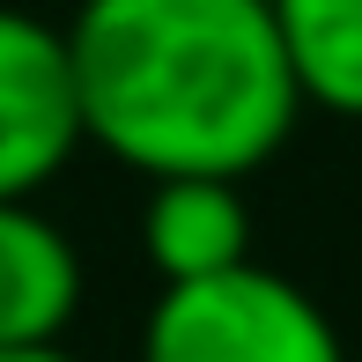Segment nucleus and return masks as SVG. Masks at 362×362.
Instances as JSON below:
<instances>
[{
    "instance_id": "obj_1",
    "label": "nucleus",
    "mask_w": 362,
    "mask_h": 362,
    "mask_svg": "<svg viewBox=\"0 0 362 362\" xmlns=\"http://www.w3.org/2000/svg\"><path fill=\"white\" fill-rule=\"evenodd\" d=\"M67 59L81 134L148 185L252 177L303 111L267 0H81Z\"/></svg>"
},
{
    "instance_id": "obj_2",
    "label": "nucleus",
    "mask_w": 362,
    "mask_h": 362,
    "mask_svg": "<svg viewBox=\"0 0 362 362\" xmlns=\"http://www.w3.org/2000/svg\"><path fill=\"white\" fill-rule=\"evenodd\" d=\"M141 362H348V348L318 296L244 259L207 281H163L141 333Z\"/></svg>"
},
{
    "instance_id": "obj_3",
    "label": "nucleus",
    "mask_w": 362,
    "mask_h": 362,
    "mask_svg": "<svg viewBox=\"0 0 362 362\" xmlns=\"http://www.w3.org/2000/svg\"><path fill=\"white\" fill-rule=\"evenodd\" d=\"M81 141L89 134H81L67 30L0 8V200L45 192Z\"/></svg>"
},
{
    "instance_id": "obj_4",
    "label": "nucleus",
    "mask_w": 362,
    "mask_h": 362,
    "mask_svg": "<svg viewBox=\"0 0 362 362\" xmlns=\"http://www.w3.org/2000/svg\"><path fill=\"white\" fill-rule=\"evenodd\" d=\"M81 310V252L30 200H0V348H52Z\"/></svg>"
},
{
    "instance_id": "obj_5",
    "label": "nucleus",
    "mask_w": 362,
    "mask_h": 362,
    "mask_svg": "<svg viewBox=\"0 0 362 362\" xmlns=\"http://www.w3.org/2000/svg\"><path fill=\"white\" fill-rule=\"evenodd\" d=\"M148 267L163 281H207L252 259V207L244 177H156L141 215Z\"/></svg>"
},
{
    "instance_id": "obj_6",
    "label": "nucleus",
    "mask_w": 362,
    "mask_h": 362,
    "mask_svg": "<svg viewBox=\"0 0 362 362\" xmlns=\"http://www.w3.org/2000/svg\"><path fill=\"white\" fill-rule=\"evenodd\" d=\"M303 104L362 119V0H267Z\"/></svg>"
},
{
    "instance_id": "obj_7",
    "label": "nucleus",
    "mask_w": 362,
    "mask_h": 362,
    "mask_svg": "<svg viewBox=\"0 0 362 362\" xmlns=\"http://www.w3.org/2000/svg\"><path fill=\"white\" fill-rule=\"evenodd\" d=\"M0 362H74V355L52 340V348H0Z\"/></svg>"
}]
</instances>
